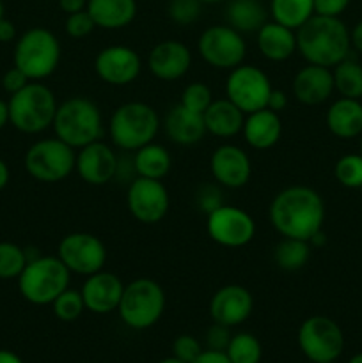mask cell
Listing matches in <instances>:
<instances>
[{
	"instance_id": "obj_1",
	"label": "cell",
	"mask_w": 362,
	"mask_h": 363,
	"mask_svg": "<svg viewBox=\"0 0 362 363\" xmlns=\"http://www.w3.org/2000/svg\"><path fill=\"white\" fill-rule=\"evenodd\" d=\"M270 223L283 238L309 241L323 230L325 202L309 186H287L270 202Z\"/></svg>"
},
{
	"instance_id": "obj_2",
	"label": "cell",
	"mask_w": 362,
	"mask_h": 363,
	"mask_svg": "<svg viewBox=\"0 0 362 363\" xmlns=\"http://www.w3.org/2000/svg\"><path fill=\"white\" fill-rule=\"evenodd\" d=\"M350 30L341 18L312 14L297 30V52L307 64L330 67L350 55Z\"/></svg>"
},
{
	"instance_id": "obj_3",
	"label": "cell",
	"mask_w": 362,
	"mask_h": 363,
	"mask_svg": "<svg viewBox=\"0 0 362 363\" xmlns=\"http://www.w3.org/2000/svg\"><path fill=\"white\" fill-rule=\"evenodd\" d=\"M52 126L55 137L73 149L102 140L105 133L102 110L92 99L84 96H73L60 103Z\"/></svg>"
},
{
	"instance_id": "obj_4",
	"label": "cell",
	"mask_w": 362,
	"mask_h": 363,
	"mask_svg": "<svg viewBox=\"0 0 362 363\" xmlns=\"http://www.w3.org/2000/svg\"><path fill=\"white\" fill-rule=\"evenodd\" d=\"M160 117L144 101H128L117 106L110 117V140L123 152H133L155 140L160 130Z\"/></svg>"
},
{
	"instance_id": "obj_5",
	"label": "cell",
	"mask_w": 362,
	"mask_h": 363,
	"mask_svg": "<svg viewBox=\"0 0 362 363\" xmlns=\"http://www.w3.org/2000/svg\"><path fill=\"white\" fill-rule=\"evenodd\" d=\"M9 123L18 131L27 135H38L48 130L57 113L55 94L41 82H28L20 92L13 94L7 101Z\"/></svg>"
},
{
	"instance_id": "obj_6",
	"label": "cell",
	"mask_w": 362,
	"mask_h": 363,
	"mask_svg": "<svg viewBox=\"0 0 362 363\" xmlns=\"http://www.w3.org/2000/svg\"><path fill=\"white\" fill-rule=\"evenodd\" d=\"M71 272L59 257L39 255L27 262L18 277L20 294L32 305H52L62 291L70 287Z\"/></svg>"
},
{
	"instance_id": "obj_7",
	"label": "cell",
	"mask_w": 362,
	"mask_h": 363,
	"mask_svg": "<svg viewBox=\"0 0 362 363\" xmlns=\"http://www.w3.org/2000/svg\"><path fill=\"white\" fill-rule=\"evenodd\" d=\"M60 52V43L52 30L43 27L28 28L14 46V66L23 71L31 82H41L55 73Z\"/></svg>"
},
{
	"instance_id": "obj_8",
	"label": "cell",
	"mask_w": 362,
	"mask_h": 363,
	"mask_svg": "<svg viewBox=\"0 0 362 363\" xmlns=\"http://www.w3.org/2000/svg\"><path fill=\"white\" fill-rule=\"evenodd\" d=\"M165 311V293L162 286L153 279H135L124 286L121 296V321L133 330L151 328L160 321Z\"/></svg>"
},
{
	"instance_id": "obj_9",
	"label": "cell",
	"mask_w": 362,
	"mask_h": 363,
	"mask_svg": "<svg viewBox=\"0 0 362 363\" xmlns=\"http://www.w3.org/2000/svg\"><path fill=\"white\" fill-rule=\"evenodd\" d=\"M77 149L60 138H43L34 142L25 152V170L39 183H60L75 172Z\"/></svg>"
},
{
	"instance_id": "obj_10",
	"label": "cell",
	"mask_w": 362,
	"mask_h": 363,
	"mask_svg": "<svg viewBox=\"0 0 362 363\" xmlns=\"http://www.w3.org/2000/svg\"><path fill=\"white\" fill-rule=\"evenodd\" d=\"M197 50L208 66L231 71L243 64L247 43L243 35L229 25H212L199 35Z\"/></svg>"
},
{
	"instance_id": "obj_11",
	"label": "cell",
	"mask_w": 362,
	"mask_h": 363,
	"mask_svg": "<svg viewBox=\"0 0 362 363\" xmlns=\"http://www.w3.org/2000/svg\"><path fill=\"white\" fill-rule=\"evenodd\" d=\"M298 346L311 362H336L344 350L343 330L327 315H312L298 330Z\"/></svg>"
},
{
	"instance_id": "obj_12",
	"label": "cell",
	"mask_w": 362,
	"mask_h": 363,
	"mask_svg": "<svg viewBox=\"0 0 362 363\" xmlns=\"http://www.w3.org/2000/svg\"><path fill=\"white\" fill-rule=\"evenodd\" d=\"M272 89V82L261 67L240 64L227 74L226 98L247 116L266 108Z\"/></svg>"
},
{
	"instance_id": "obj_13",
	"label": "cell",
	"mask_w": 362,
	"mask_h": 363,
	"mask_svg": "<svg viewBox=\"0 0 362 363\" xmlns=\"http://www.w3.org/2000/svg\"><path fill=\"white\" fill-rule=\"evenodd\" d=\"M57 257L71 273L89 277L105 268L106 248L94 234L70 233L60 240Z\"/></svg>"
},
{
	"instance_id": "obj_14",
	"label": "cell",
	"mask_w": 362,
	"mask_h": 363,
	"mask_svg": "<svg viewBox=\"0 0 362 363\" xmlns=\"http://www.w3.org/2000/svg\"><path fill=\"white\" fill-rule=\"evenodd\" d=\"M206 230L224 248H241L256 236V222L245 209L222 204L206 215Z\"/></svg>"
},
{
	"instance_id": "obj_15",
	"label": "cell",
	"mask_w": 362,
	"mask_h": 363,
	"mask_svg": "<svg viewBox=\"0 0 362 363\" xmlns=\"http://www.w3.org/2000/svg\"><path fill=\"white\" fill-rule=\"evenodd\" d=\"M126 206L130 215L137 222L144 225H155L162 222L169 213V191L160 179L135 177L128 186Z\"/></svg>"
},
{
	"instance_id": "obj_16",
	"label": "cell",
	"mask_w": 362,
	"mask_h": 363,
	"mask_svg": "<svg viewBox=\"0 0 362 363\" xmlns=\"http://www.w3.org/2000/svg\"><path fill=\"white\" fill-rule=\"evenodd\" d=\"M94 71L98 78L114 87L133 84L142 71V60L133 48L124 45H112L99 50L94 59Z\"/></svg>"
},
{
	"instance_id": "obj_17",
	"label": "cell",
	"mask_w": 362,
	"mask_h": 363,
	"mask_svg": "<svg viewBox=\"0 0 362 363\" xmlns=\"http://www.w3.org/2000/svg\"><path fill=\"white\" fill-rule=\"evenodd\" d=\"M117 160L119 156L109 144L96 140L77 149L75 172L80 176L84 183L91 184V186H103L116 179Z\"/></svg>"
},
{
	"instance_id": "obj_18",
	"label": "cell",
	"mask_w": 362,
	"mask_h": 363,
	"mask_svg": "<svg viewBox=\"0 0 362 363\" xmlns=\"http://www.w3.org/2000/svg\"><path fill=\"white\" fill-rule=\"evenodd\" d=\"M209 170L220 186L236 190L251 181L252 163L241 147L234 144H222L209 158Z\"/></svg>"
},
{
	"instance_id": "obj_19",
	"label": "cell",
	"mask_w": 362,
	"mask_h": 363,
	"mask_svg": "<svg viewBox=\"0 0 362 363\" xmlns=\"http://www.w3.org/2000/svg\"><path fill=\"white\" fill-rule=\"evenodd\" d=\"M254 311V296L251 291L238 284H229L216 291L209 301V315L213 323L233 328L251 318Z\"/></svg>"
},
{
	"instance_id": "obj_20",
	"label": "cell",
	"mask_w": 362,
	"mask_h": 363,
	"mask_svg": "<svg viewBox=\"0 0 362 363\" xmlns=\"http://www.w3.org/2000/svg\"><path fill=\"white\" fill-rule=\"evenodd\" d=\"M192 66V52L185 43L165 39L151 48L148 55V69L162 82H176L188 73Z\"/></svg>"
},
{
	"instance_id": "obj_21",
	"label": "cell",
	"mask_w": 362,
	"mask_h": 363,
	"mask_svg": "<svg viewBox=\"0 0 362 363\" xmlns=\"http://www.w3.org/2000/svg\"><path fill=\"white\" fill-rule=\"evenodd\" d=\"M124 284L116 273L102 269L94 275L85 277L82 286V298H84L85 311L92 314H110L119 307L121 296H123Z\"/></svg>"
},
{
	"instance_id": "obj_22",
	"label": "cell",
	"mask_w": 362,
	"mask_h": 363,
	"mask_svg": "<svg viewBox=\"0 0 362 363\" xmlns=\"http://www.w3.org/2000/svg\"><path fill=\"white\" fill-rule=\"evenodd\" d=\"M291 91L302 105L316 106L329 101L334 92V78L330 67L307 64L293 78Z\"/></svg>"
},
{
	"instance_id": "obj_23",
	"label": "cell",
	"mask_w": 362,
	"mask_h": 363,
	"mask_svg": "<svg viewBox=\"0 0 362 363\" xmlns=\"http://www.w3.org/2000/svg\"><path fill=\"white\" fill-rule=\"evenodd\" d=\"M163 130L170 142L177 145H195L204 138L206 126L202 113L185 108L181 103L174 105L163 119Z\"/></svg>"
},
{
	"instance_id": "obj_24",
	"label": "cell",
	"mask_w": 362,
	"mask_h": 363,
	"mask_svg": "<svg viewBox=\"0 0 362 363\" xmlns=\"http://www.w3.org/2000/svg\"><path fill=\"white\" fill-rule=\"evenodd\" d=\"M245 142L256 151H266L272 149L283 137V121L280 113L272 112L268 108L258 110L245 116L243 123Z\"/></svg>"
},
{
	"instance_id": "obj_25",
	"label": "cell",
	"mask_w": 362,
	"mask_h": 363,
	"mask_svg": "<svg viewBox=\"0 0 362 363\" xmlns=\"http://www.w3.org/2000/svg\"><path fill=\"white\" fill-rule=\"evenodd\" d=\"M256 45L259 53L272 62H284L297 52V30L277 21H266L256 32Z\"/></svg>"
},
{
	"instance_id": "obj_26",
	"label": "cell",
	"mask_w": 362,
	"mask_h": 363,
	"mask_svg": "<svg viewBox=\"0 0 362 363\" xmlns=\"http://www.w3.org/2000/svg\"><path fill=\"white\" fill-rule=\"evenodd\" d=\"M327 128L334 137L351 140L362 135V103L361 99L339 98L329 106L325 116Z\"/></svg>"
},
{
	"instance_id": "obj_27",
	"label": "cell",
	"mask_w": 362,
	"mask_h": 363,
	"mask_svg": "<svg viewBox=\"0 0 362 363\" xmlns=\"http://www.w3.org/2000/svg\"><path fill=\"white\" fill-rule=\"evenodd\" d=\"M206 133L216 138H233L241 133L245 113L227 98L213 99L212 105L202 113Z\"/></svg>"
},
{
	"instance_id": "obj_28",
	"label": "cell",
	"mask_w": 362,
	"mask_h": 363,
	"mask_svg": "<svg viewBox=\"0 0 362 363\" xmlns=\"http://www.w3.org/2000/svg\"><path fill=\"white\" fill-rule=\"evenodd\" d=\"M87 11L98 28L119 30L137 16V0H89Z\"/></svg>"
},
{
	"instance_id": "obj_29",
	"label": "cell",
	"mask_w": 362,
	"mask_h": 363,
	"mask_svg": "<svg viewBox=\"0 0 362 363\" xmlns=\"http://www.w3.org/2000/svg\"><path fill=\"white\" fill-rule=\"evenodd\" d=\"M226 25L243 34H256L268 21V9L261 0H227Z\"/></svg>"
},
{
	"instance_id": "obj_30",
	"label": "cell",
	"mask_w": 362,
	"mask_h": 363,
	"mask_svg": "<svg viewBox=\"0 0 362 363\" xmlns=\"http://www.w3.org/2000/svg\"><path fill=\"white\" fill-rule=\"evenodd\" d=\"M133 165L137 177L162 181L170 172L172 158L163 145L149 142V144L133 151Z\"/></svg>"
},
{
	"instance_id": "obj_31",
	"label": "cell",
	"mask_w": 362,
	"mask_h": 363,
	"mask_svg": "<svg viewBox=\"0 0 362 363\" xmlns=\"http://www.w3.org/2000/svg\"><path fill=\"white\" fill-rule=\"evenodd\" d=\"M268 13L277 23L298 30L314 14V0H270Z\"/></svg>"
},
{
	"instance_id": "obj_32",
	"label": "cell",
	"mask_w": 362,
	"mask_h": 363,
	"mask_svg": "<svg viewBox=\"0 0 362 363\" xmlns=\"http://www.w3.org/2000/svg\"><path fill=\"white\" fill-rule=\"evenodd\" d=\"M311 250L309 241L283 238L273 248V262L283 272H300L311 259Z\"/></svg>"
},
{
	"instance_id": "obj_33",
	"label": "cell",
	"mask_w": 362,
	"mask_h": 363,
	"mask_svg": "<svg viewBox=\"0 0 362 363\" xmlns=\"http://www.w3.org/2000/svg\"><path fill=\"white\" fill-rule=\"evenodd\" d=\"M334 91L341 98L362 99V64L346 57L332 67Z\"/></svg>"
},
{
	"instance_id": "obj_34",
	"label": "cell",
	"mask_w": 362,
	"mask_h": 363,
	"mask_svg": "<svg viewBox=\"0 0 362 363\" xmlns=\"http://www.w3.org/2000/svg\"><path fill=\"white\" fill-rule=\"evenodd\" d=\"M226 354L231 363H259L261 344L252 333H238L231 337Z\"/></svg>"
},
{
	"instance_id": "obj_35",
	"label": "cell",
	"mask_w": 362,
	"mask_h": 363,
	"mask_svg": "<svg viewBox=\"0 0 362 363\" xmlns=\"http://www.w3.org/2000/svg\"><path fill=\"white\" fill-rule=\"evenodd\" d=\"M25 266H27L25 248L9 241H0V279H18Z\"/></svg>"
},
{
	"instance_id": "obj_36",
	"label": "cell",
	"mask_w": 362,
	"mask_h": 363,
	"mask_svg": "<svg viewBox=\"0 0 362 363\" xmlns=\"http://www.w3.org/2000/svg\"><path fill=\"white\" fill-rule=\"evenodd\" d=\"M334 176L337 183L350 190L362 188V155H344L341 156L334 167Z\"/></svg>"
},
{
	"instance_id": "obj_37",
	"label": "cell",
	"mask_w": 362,
	"mask_h": 363,
	"mask_svg": "<svg viewBox=\"0 0 362 363\" xmlns=\"http://www.w3.org/2000/svg\"><path fill=\"white\" fill-rule=\"evenodd\" d=\"M52 307H53V314L57 315V319H60V321L64 323L77 321L85 311L82 293L77 289H70V287H67L66 291H62V293L53 300Z\"/></svg>"
},
{
	"instance_id": "obj_38",
	"label": "cell",
	"mask_w": 362,
	"mask_h": 363,
	"mask_svg": "<svg viewBox=\"0 0 362 363\" xmlns=\"http://www.w3.org/2000/svg\"><path fill=\"white\" fill-rule=\"evenodd\" d=\"M212 101L213 92L209 85H206L204 82H192V84H188L180 99V103L185 108L197 113H204V110L212 105Z\"/></svg>"
},
{
	"instance_id": "obj_39",
	"label": "cell",
	"mask_w": 362,
	"mask_h": 363,
	"mask_svg": "<svg viewBox=\"0 0 362 363\" xmlns=\"http://www.w3.org/2000/svg\"><path fill=\"white\" fill-rule=\"evenodd\" d=\"M202 13L201 0H169L167 4V14L176 25L187 27L197 21Z\"/></svg>"
},
{
	"instance_id": "obj_40",
	"label": "cell",
	"mask_w": 362,
	"mask_h": 363,
	"mask_svg": "<svg viewBox=\"0 0 362 363\" xmlns=\"http://www.w3.org/2000/svg\"><path fill=\"white\" fill-rule=\"evenodd\" d=\"M96 28L94 20L91 18L89 11H80V13L67 14L64 21V30L71 39H84Z\"/></svg>"
},
{
	"instance_id": "obj_41",
	"label": "cell",
	"mask_w": 362,
	"mask_h": 363,
	"mask_svg": "<svg viewBox=\"0 0 362 363\" xmlns=\"http://www.w3.org/2000/svg\"><path fill=\"white\" fill-rule=\"evenodd\" d=\"M172 353L177 360L185 363L195 362V358L202 353V347L197 339L192 335H180L172 344Z\"/></svg>"
},
{
	"instance_id": "obj_42",
	"label": "cell",
	"mask_w": 362,
	"mask_h": 363,
	"mask_svg": "<svg viewBox=\"0 0 362 363\" xmlns=\"http://www.w3.org/2000/svg\"><path fill=\"white\" fill-rule=\"evenodd\" d=\"M195 202H197L199 209L204 211L206 215H209L212 211H215L216 208L224 204L222 201V191L219 190L213 184H204L197 190V195H195Z\"/></svg>"
},
{
	"instance_id": "obj_43",
	"label": "cell",
	"mask_w": 362,
	"mask_h": 363,
	"mask_svg": "<svg viewBox=\"0 0 362 363\" xmlns=\"http://www.w3.org/2000/svg\"><path fill=\"white\" fill-rule=\"evenodd\" d=\"M231 337L233 335L229 333V328H227V326L215 323V325L209 326L208 332H206V344H208V350L224 351V353H226Z\"/></svg>"
},
{
	"instance_id": "obj_44",
	"label": "cell",
	"mask_w": 362,
	"mask_h": 363,
	"mask_svg": "<svg viewBox=\"0 0 362 363\" xmlns=\"http://www.w3.org/2000/svg\"><path fill=\"white\" fill-rule=\"evenodd\" d=\"M28 77L21 69H18L16 66H13L11 69H7L2 77V87L7 94H16L20 92L25 85L28 84Z\"/></svg>"
},
{
	"instance_id": "obj_45",
	"label": "cell",
	"mask_w": 362,
	"mask_h": 363,
	"mask_svg": "<svg viewBox=\"0 0 362 363\" xmlns=\"http://www.w3.org/2000/svg\"><path fill=\"white\" fill-rule=\"evenodd\" d=\"M350 6V0H314V14L339 18Z\"/></svg>"
},
{
	"instance_id": "obj_46",
	"label": "cell",
	"mask_w": 362,
	"mask_h": 363,
	"mask_svg": "<svg viewBox=\"0 0 362 363\" xmlns=\"http://www.w3.org/2000/svg\"><path fill=\"white\" fill-rule=\"evenodd\" d=\"M287 106V94L284 91H279V89H272L270 92L268 103H266V108L272 110V112L280 113L283 110H286Z\"/></svg>"
},
{
	"instance_id": "obj_47",
	"label": "cell",
	"mask_w": 362,
	"mask_h": 363,
	"mask_svg": "<svg viewBox=\"0 0 362 363\" xmlns=\"http://www.w3.org/2000/svg\"><path fill=\"white\" fill-rule=\"evenodd\" d=\"M192 363H231V360L227 358V354L224 353V351L208 350L202 351V353L195 358V362Z\"/></svg>"
},
{
	"instance_id": "obj_48",
	"label": "cell",
	"mask_w": 362,
	"mask_h": 363,
	"mask_svg": "<svg viewBox=\"0 0 362 363\" xmlns=\"http://www.w3.org/2000/svg\"><path fill=\"white\" fill-rule=\"evenodd\" d=\"M89 0H59V7L64 14L80 13V11L87 9Z\"/></svg>"
},
{
	"instance_id": "obj_49",
	"label": "cell",
	"mask_w": 362,
	"mask_h": 363,
	"mask_svg": "<svg viewBox=\"0 0 362 363\" xmlns=\"http://www.w3.org/2000/svg\"><path fill=\"white\" fill-rule=\"evenodd\" d=\"M16 39V27L6 16L0 20V43H11Z\"/></svg>"
},
{
	"instance_id": "obj_50",
	"label": "cell",
	"mask_w": 362,
	"mask_h": 363,
	"mask_svg": "<svg viewBox=\"0 0 362 363\" xmlns=\"http://www.w3.org/2000/svg\"><path fill=\"white\" fill-rule=\"evenodd\" d=\"M350 43L351 48H355L357 52L362 53V20L350 30Z\"/></svg>"
},
{
	"instance_id": "obj_51",
	"label": "cell",
	"mask_w": 362,
	"mask_h": 363,
	"mask_svg": "<svg viewBox=\"0 0 362 363\" xmlns=\"http://www.w3.org/2000/svg\"><path fill=\"white\" fill-rule=\"evenodd\" d=\"M9 177H11L9 167H7V163L0 158V191L7 186V183H9Z\"/></svg>"
},
{
	"instance_id": "obj_52",
	"label": "cell",
	"mask_w": 362,
	"mask_h": 363,
	"mask_svg": "<svg viewBox=\"0 0 362 363\" xmlns=\"http://www.w3.org/2000/svg\"><path fill=\"white\" fill-rule=\"evenodd\" d=\"M0 363H23L18 354H14L13 351L0 350Z\"/></svg>"
},
{
	"instance_id": "obj_53",
	"label": "cell",
	"mask_w": 362,
	"mask_h": 363,
	"mask_svg": "<svg viewBox=\"0 0 362 363\" xmlns=\"http://www.w3.org/2000/svg\"><path fill=\"white\" fill-rule=\"evenodd\" d=\"M6 124H9V106L4 99H0V130H2Z\"/></svg>"
},
{
	"instance_id": "obj_54",
	"label": "cell",
	"mask_w": 362,
	"mask_h": 363,
	"mask_svg": "<svg viewBox=\"0 0 362 363\" xmlns=\"http://www.w3.org/2000/svg\"><path fill=\"white\" fill-rule=\"evenodd\" d=\"M348 363H362V353L355 354V357H351V360Z\"/></svg>"
},
{
	"instance_id": "obj_55",
	"label": "cell",
	"mask_w": 362,
	"mask_h": 363,
	"mask_svg": "<svg viewBox=\"0 0 362 363\" xmlns=\"http://www.w3.org/2000/svg\"><path fill=\"white\" fill-rule=\"evenodd\" d=\"M158 363H185V362L177 360L176 357H172V358H165V360H162V362H158Z\"/></svg>"
},
{
	"instance_id": "obj_56",
	"label": "cell",
	"mask_w": 362,
	"mask_h": 363,
	"mask_svg": "<svg viewBox=\"0 0 362 363\" xmlns=\"http://www.w3.org/2000/svg\"><path fill=\"white\" fill-rule=\"evenodd\" d=\"M202 4H220V2H226V0H201Z\"/></svg>"
},
{
	"instance_id": "obj_57",
	"label": "cell",
	"mask_w": 362,
	"mask_h": 363,
	"mask_svg": "<svg viewBox=\"0 0 362 363\" xmlns=\"http://www.w3.org/2000/svg\"><path fill=\"white\" fill-rule=\"evenodd\" d=\"M4 18V4H2V0H0V20H2Z\"/></svg>"
},
{
	"instance_id": "obj_58",
	"label": "cell",
	"mask_w": 362,
	"mask_h": 363,
	"mask_svg": "<svg viewBox=\"0 0 362 363\" xmlns=\"http://www.w3.org/2000/svg\"><path fill=\"white\" fill-rule=\"evenodd\" d=\"M361 155H362V142H361Z\"/></svg>"
},
{
	"instance_id": "obj_59",
	"label": "cell",
	"mask_w": 362,
	"mask_h": 363,
	"mask_svg": "<svg viewBox=\"0 0 362 363\" xmlns=\"http://www.w3.org/2000/svg\"><path fill=\"white\" fill-rule=\"evenodd\" d=\"M327 363H334V362H327Z\"/></svg>"
}]
</instances>
